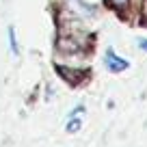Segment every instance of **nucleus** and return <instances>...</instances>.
I'll use <instances>...</instances> for the list:
<instances>
[{
	"mask_svg": "<svg viewBox=\"0 0 147 147\" xmlns=\"http://www.w3.org/2000/svg\"><path fill=\"white\" fill-rule=\"evenodd\" d=\"M106 65H108L110 71H123L130 63L125 59H121V56H117L113 50H108V52H106Z\"/></svg>",
	"mask_w": 147,
	"mask_h": 147,
	"instance_id": "nucleus-1",
	"label": "nucleus"
},
{
	"mask_svg": "<svg viewBox=\"0 0 147 147\" xmlns=\"http://www.w3.org/2000/svg\"><path fill=\"white\" fill-rule=\"evenodd\" d=\"M9 41H11V52L18 54V41H15V30L13 28H9Z\"/></svg>",
	"mask_w": 147,
	"mask_h": 147,
	"instance_id": "nucleus-2",
	"label": "nucleus"
},
{
	"mask_svg": "<svg viewBox=\"0 0 147 147\" xmlns=\"http://www.w3.org/2000/svg\"><path fill=\"white\" fill-rule=\"evenodd\" d=\"M108 2L115 7V9H123V7L128 5V0H108Z\"/></svg>",
	"mask_w": 147,
	"mask_h": 147,
	"instance_id": "nucleus-3",
	"label": "nucleus"
},
{
	"mask_svg": "<svg viewBox=\"0 0 147 147\" xmlns=\"http://www.w3.org/2000/svg\"><path fill=\"white\" fill-rule=\"evenodd\" d=\"M80 128V121H69L67 123V132H76Z\"/></svg>",
	"mask_w": 147,
	"mask_h": 147,
	"instance_id": "nucleus-4",
	"label": "nucleus"
},
{
	"mask_svg": "<svg viewBox=\"0 0 147 147\" xmlns=\"http://www.w3.org/2000/svg\"><path fill=\"white\" fill-rule=\"evenodd\" d=\"M141 48H145V50H147V39H141Z\"/></svg>",
	"mask_w": 147,
	"mask_h": 147,
	"instance_id": "nucleus-5",
	"label": "nucleus"
}]
</instances>
